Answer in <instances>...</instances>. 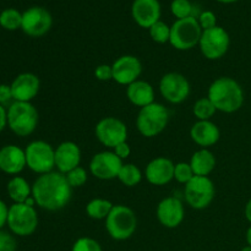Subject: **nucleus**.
Returning a JSON list of instances; mask_svg holds the SVG:
<instances>
[{
  "label": "nucleus",
  "instance_id": "obj_1",
  "mask_svg": "<svg viewBox=\"0 0 251 251\" xmlns=\"http://www.w3.org/2000/svg\"><path fill=\"white\" fill-rule=\"evenodd\" d=\"M73 188L65 174L59 172L42 174L32 185V196L36 205L47 211H59L70 202Z\"/></svg>",
  "mask_w": 251,
  "mask_h": 251
},
{
  "label": "nucleus",
  "instance_id": "obj_2",
  "mask_svg": "<svg viewBox=\"0 0 251 251\" xmlns=\"http://www.w3.org/2000/svg\"><path fill=\"white\" fill-rule=\"evenodd\" d=\"M207 97L216 107L223 113H234L243 107L244 92L234 78L223 76L213 81L208 87Z\"/></svg>",
  "mask_w": 251,
  "mask_h": 251
},
{
  "label": "nucleus",
  "instance_id": "obj_3",
  "mask_svg": "<svg viewBox=\"0 0 251 251\" xmlns=\"http://www.w3.org/2000/svg\"><path fill=\"white\" fill-rule=\"evenodd\" d=\"M38 112L31 102H12L7 109V126L17 136H28L38 125Z\"/></svg>",
  "mask_w": 251,
  "mask_h": 251
},
{
  "label": "nucleus",
  "instance_id": "obj_4",
  "mask_svg": "<svg viewBox=\"0 0 251 251\" xmlns=\"http://www.w3.org/2000/svg\"><path fill=\"white\" fill-rule=\"evenodd\" d=\"M169 112L161 103H151L144 108H140L136 117V127L142 136L151 139L163 131L168 125Z\"/></svg>",
  "mask_w": 251,
  "mask_h": 251
},
{
  "label": "nucleus",
  "instance_id": "obj_5",
  "mask_svg": "<svg viewBox=\"0 0 251 251\" xmlns=\"http://www.w3.org/2000/svg\"><path fill=\"white\" fill-rule=\"evenodd\" d=\"M137 218L134 211L125 205H114L105 218V229L114 240H126L134 235Z\"/></svg>",
  "mask_w": 251,
  "mask_h": 251
},
{
  "label": "nucleus",
  "instance_id": "obj_6",
  "mask_svg": "<svg viewBox=\"0 0 251 251\" xmlns=\"http://www.w3.org/2000/svg\"><path fill=\"white\" fill-rule=\"evenodd\" d=\"M202 34V28L196 17L176 20L171 27L169 43L178 50H190L199 44Z\"/></svg>",
  "mask_w": 251,
  "mask_h": 251
},
{
  "label": "nucleus",
  "instance_id": "obj_7",
  "mask_svg": "<svg viewBox=\"0 0 251 251\" xmlns=\"http://www.w3.org/2000/svg\"><path fill=\"white\" fill-rule=\"evenodd\" d=\"M25 154L26 166L39 176L50 173L55 167V150L46 141L36 140L29 142L25 150Z\"/></svg>",
  "mask_w": 251,
  "mask_h": 251
},
{
  "label": "nucleus",
  "instance_id": "obj_8",
  "mask_svg": "<svg viewBox=\"0 0 251 251\" xmlns=\"http://www.w3.org/2000/svg\"><path fill=\"white\" fill-rule=\"evenodd\" d=\"M7 226L15 235L28 237L33 234L38 227L37 211L26 203H14L9 207Z\"/></svg>",
  "mask_w": 251,
  "mask_h": 251
},
{
  "label": "nucleus",
  "instance_id": "obj_9",
  "mask_svg": "<svg viewBox=\"0 0 251 251\" xmlns=\"http://www.w3.org/2000/svg\"><path fill=\"white\" fill-rule=\"evenodd\" d=\"M185 201L194 210L208 207L216 195L215 184L208 176H195L184 189Z\"/></svg>",
  "mask_w": 251,
  "mask_h": 251
},
{
  "label": "nucleus",
  "instance_id": "obj_10",
  "mask_svg": "<svg viewBox=\"0 0 251 251\" xmlns=\"http://www.w3.org/2000/svg\"><path fill=\"white\" fill-rule=\"evenodd\" d=\"M229 34L223 27L220 26L202 31L199 42L201 53L208 60H218L222 58L229 49Z\"/></svg>",
  "mask_w": 251,
  "mask_h": 251
},
{
  "label": "nucleus",
  "instance_id": "obj_11",
  "mask_svg": "<svg viewBox=\"0 0 251 251\" xmlns=\"http://www.w3.org/2000/svg\"><path fill=\"white\" fill-rule=\"evenodd\" d=\"M95 134L103 146L115 149L118 145L127 140V127L120 119L107 117L97 123Z\"/></svg>",
  "mask_w": 251,
  "mask_h": 251
},
{
  "label": "nucleus",
  "instance_id": "obj_12",
  "mask_svg": "<svg viewBox=\"0 0 251 251\" xmlns=\"http://www.w3.org/2000/svg\"><path fill=\"white\" fill-rule=\"evenodd\" d=\"M159 92L167 102L179 104L190 95V83L181 74L168 73L162 76L159 81Z\"/></svg>",
  "mask_w": 251,
  "mask_h": 251
},
{
  "label": "nucleus",
  "instance_id": "obj_13",
  "mask_svg": "<svg viewBox=\"0 0 251 251\" xmlns=\"http://www.w3.org/2000/svg\"><path fill=\"white\" fill-rule=\"evenodd\" d=\"M53 25V19L48 10L44 7L33 6L22 14L21 29L29 37L38 38L48 33Z\"/></svg>",
  "mask_w": 251,
  "mask_h": 251
},
{
  "label": "nucleus",
  "instance_id": "obj_14",
  "mask_svg": "<svg viewBox=\"0 0 251 251\" xmlns=\"http://www.w3.org/2000/svg\"><path fill=\"white\" fill-rule=\"evenodd\" d=\"M122 167L123 159H120L113 151L96 153L90 162L91 174L100 180H112L118 178Z\"/></svg>",
  "mask_w": 251,
  "mask_h": 251
},
{
  "label": "nucleus",
  "instance_id": "obj_15",
  "mask_svg": "<svg viewBox=\"0 0 251 251\" xmlns=\"http://www.w3.org/2000/svg\"><path fill=\"white\" fill-rule=\"evenodd\" d=\"M113 80L119 85L129 86L139 80L142 73V64L134 55H123L113 63Z\"/></svg>",
  "mask_w": 251,
  "mask_h": 251
},
{
  "label": "nucleus",
  "instance_id": "obj_16",
  "mask_svg": "<svg viewBox=\"0 0 251 251\" xmlns=\"http://www.w3.org/2000/svg\"><path fill=\"white\" fill-rule=\"evenodd\" d=\"M157 220L163 227L176 228L181 225L185 216L184 205L178 198H166L157 206Z\"/></svg>",
  "mask_w": 251,
  "mask_h": 251
},
{
  "label": "nucleus",
  "instance_id": "obj_17",
  "mask_svg": "<svg viewBox=\"0 0 251 251\" xmlns=\"http://www.w3.org/2000/svg\"><path fill=\"white\" fill-rule=\"evenodd\" d=\"M14 102H31L39 92L41 81L32 73H22L15 77L11 85Z\"/></svg>",
  "mask_w": 251,
  "mask_h": 251
},
{
  "label": "nucleus",
  "instance_id": "obj_18",
  "mask_svg": "<svg viewBox=\"0 0 251 251\" xmlns=\"http://www.w3.org/2000/svg\"><path fill=\"white\" fill-rule=\"evenodd\" d=\"M132 19L142 28H150L159 21L161 5L158 0H134L131 6Z\"/></svg>",
  "mask_w": 251,
  "mask_h": 251
},
{
  "label": "nucleus",
  "instance_id": "obj_19",
  "mask_svg": "<svg viewBox=\"0 0 251 251\" xmlns=\"http://www.w3.org/2000/svg\"><path fill=\"white\" fill-rule=\"evenodd\" d=\"M174 167L176 164L166 157L152 159L145 171L147 181L156 186L166 185L174 179Z\"/></svg>",
  "mask_w": 251,
  "mask_h": 251
},
{
  "label": "nucleus",
  "instance_id": "obj_20",
  "mask_svg": "<svg viewBox=\"0 0 251 251\" xmlns=\"http://www.w3.org/2000/svg\"><path fill=\"white\" fill-rule=\"evenodd\" d=\"M81 150L73 141H64L55 149V167L61 174H66L80 166Z\"/></svg>",
  "mask_w": 251,
  "mask_h": 251
},
{
  "label": "nucleus",
  "instance_id": "obj_21",
  "mask_svg": "<svg viewBox=\"0 0 251 251\" xmlns=\"http://www.w3.org/2000/svg\"><path fill=\"white\" fill-rule=\"evenodd\" d=\"M26 166V154L16 145H6L0 149V171L10 176L21 173Z\"/></svg>",
  "mask_w": 251,
  "mask_h": 251
},
{
  "label": "nucleus",
  "instance_id": "obj_22",
  "mask_svg": "<svg viewBox=\"0 0 251 251\" xmlns=\"http://www.w3.org/2000/svg\"><path fill=\"white\" fill-rule=\"evenodd\" d=\"M190 137L201 149H207L218 142L221 131L211 120H199L191 126Z\"/></svg>",
  "mask_w": 251,
  "mask_h": 251
},
{
  "label": "nucleus",
  "instance_id": "obj_23",
  "mask_svg": "<svg viewBox=\"0 0 251 251\" xmlns=\"http://www.w3.org/2000/svg\"><path fill=\"white\" fill-rule=\"evenodd\" d=\"M126 97L134 105L144 108L154 102V90L151 83L137 80L127 86Z\"/></svg>",
  "mask_w": 251,
  "mask_h": 251
},
{
  "label": "nucleus",
  "instance_id": "obj_24",
  "mask_svg": "<svg viewBox=\"0 0 251 251\" xmlns=\"http://www.w3.org/2000/svg\"><path fill=\"white\" fill-rule=\"evenodd\" d=\"M190 166L195 176H208L216 167L215 154L207 149L199 150L191 156Z\"/></svg>",
  "mask_w": 251,
  "mask_h": 251
},
{
  "label": "nucleus",
  "instance_id": "obj_25",
  "mask_svg": "<svg viewBox=\"0 0 251 251\" xmlns=\"http://www.w3.org/2000/svg\"><path fill=\"white\" fill-rule=\"evenodd\" d=\"M7 194L14 203H24L32 196V186L25 178L15 176L7 183Z\"/></svg>",
  "mask_w": 251,
  "mask_h": 251
},
{
  "label": "nucleus",
  "instance_id": "obj_26",
  "mask_svg": "<svg viewBox=\"0 0 251 251\" xmlns=\"http://www.w3.org/2000/svg\"><path fill=\"white\" fill-rule=\"evenodd\" d=\"M114 205L105 199H93L86 206V213L92 220H105Z\"/></svg>",
  "mask_w": 251,
  "mask_h": 251
},
{
  "label": "nucleus",
  "instance_id": "obj_27",
  "mask_svg": "<svg viewBox=\"0 0 251 251\" xmlns=\"http://www.w3.org/2000/svg\"><path fill=\"white\" fill-rule=\"evenodd\" d=\"M118 179H119L123 185L127 186V188H132V186L139 185L142 179V173L135 164L126 163L123 164Z\"/></svg>",
  "mask_w": 251,
  "mask_h": 251
},
{
  "label": "nucleus",
  "instance_id": "obj_28",
  "mask_svg": "<svg viewBox=\"0 0 251 251\" xmlns=\"http://www.w3.org/2000/svg\"><path fill=\"white\" fill-rule=\"evenodd\" d=\"M22 14L16 9H6L0 14V26L7 31L21 28Z\"/></svg>",
  "mask_w": 251,
  "mask_h": 251
},
{
  "label": "nucleus",
  "instance_id": "obj_29",
  "mask_svg": "<svg viewBox=\"0 0 251 251\" xmlns=\"http://www.w3.org/2000/svg\"><path fill=\"white\" fill-rule=\"evenodd\" d=\"M193 112L194 115L199 120H210L215 115V113L217 112V109L210 100V98L203 97L196 100L195 104H194Z\"/></svg>",
  "mask_w": 251,
  "mask_h": 251
},
{
  "label": "nucleus",
  "instance_id": "obj_30",
  "mask_svg": "<svg viewBox=\"0 0 251 251\" xmlns=\"http://www.w3.org/2000/svg\"><path fill=\"white\" fill-rule=\"evenodd\" d=\"M149 29L150 36H151V38L156 43L164 44L167 42H169V39H171V27L167 24H164L163 21H161V20L158 22H156L154 25H152Z\"/></svg>",
  "mask_w": 251,
  "mask_h": 251
},
{
  "label": "nucleus",
  "instance_id": "obj_31",
  "mask_svg": "<svg viewBox=\"0 0 251 251\" xmlns=\"http://www.w3.org/2000/svg\"><path fill=\"white\" fill-rule=\"evenodd\" d=\"M172 14L178 20L186 19V17L194 16V6L189 0H173L171 5Z\"/></svg>",
  "mask_w": 251,
  "mask_h": 251
},
{
  "label": "nucleus",
  "instance_id": "obj_32",
  "mask_svg": "<svg viewBox=\"0 0 251 251\" xmlns=\"http://www.w3.org/2000/svg\"><path fill=\"white\" fill-rule=\"evenodd\" d=\"M195 176L193 169H191L190 163H186V162H179L174 167V179H176L178 183L186 184L191 180V179Z\"/></svg>",
  "mask_w": 251,
  "mask_h": 251
},
{
  "label": "nucleus",
  "instance_id": "obj_33",
  "mask_svg": "<svg viewBox=\"0 0 251 251\" xmlns=\"http://www.w3.org/2000/svg\"><path fill=\"white\" fill-rule=\"evenodd\" d=\"M66 180H68L69 185L71 188H81L86 184L87 181V172H86L85 168L82 167H76L73 171H70L69 173L65 174Z\"/></svg>",
  "mask_w": 251,
  "mask_h": 251
},
{
  "label": "nucleus",
  "instance_id": "obj_34",
  "mask_svg": "<svg viewBox=\"0 0 251 251\" xmlns=\"http://www.w3.org/2000/svg\"><path fill=\"white\" fill-rule=\"evenodd\" d=\"M71 251H103L97 240L88 237L78 238L73 245Z\"/></svg>",
  "mask_w": 251,
  "mask_h": 251
},
{
  "label": "nucleus",
  "instance_id": "obj_35",
  "mask_svg": "<svg viewBox=\"0 0 251 251\" xmlns=\"http://www.w3.org/2000/svg\"><path fill=\"white\" fill-rule=\"evenodd\" d=\"M17 244L10 233L0 229V251H16Z\"/></svg>",
  "mask_w": 251,
  "mask_h": 251
},
{
  "label": "nucleus",
  "instance_id": "obj_36",
  "mask_svg": "<svg viewBox=\"0 0 251 251\" xmlns=\"http://www.w3.org/2000/svg\"><path fill=\"white\" fill-rule=\"evenodd\" d=\"M198 21H199V24H200L202 31H205V29L213 28V27L217 26V25H216L217 19H216V15L213 14L212 11H202L200 14V16H199Z\"/></svg>",
  "mask_w": 251,
  "mask_h": 251
},
{
  "label": "nucleus",
  "instance_id": "obj_37",
  "mask_svg": "<svg viewBox=\"0 0 251 251\" xmlns=\"http://www.w3.org/2000/svg\"><path fill=\"white\" fill-rule=\"evenodd\" d=\"M95 77L100 81L113 80L112 65H108V64H102V65H98L95 70Z\"/></svg>",
  "mask_w": 251,
  "mask_h": 251
},
{
  "label": "nucleus",
  "instance_id": "obj_38",
  "mask_svg": "<svg viewBox=\"0 0 251 251\" xmlns=\"http://www.w3.org/2000/svg\"><path fill=\"white\" fill-rule=\"evenodd\" d=\"M12 100H14V97H12L11 86L1 83L0 85V105L5 107L7 104H12Z\"/></svg>",
  "mask_w": 251,
  "mask_h": 251
},
{
  "label": "nucleus",
  "instance_id": "obj_39",
  "mask_svg": "<svg viewBox=\"0 0 251 251\" xmlns=\"http://www.w3.org/2000/svg\"><path fill=\"white\" fill-rule=\"evenodd\" d=\"M113 152H114V153L117 154L120 159H125L130 156V153H131V149H130L129 144L125 141V142H122V144L118 145L115 149H113Z\"/></svg>",
  "mask_w": 251,
  "mask_h": 251
},
{
  "label": "nucleus",
  "instance_id": "obj_40",
  "mask_svg": "<svg viewBox=\"0 0 251 251\" xmlns=\"http://www.w3.org/2000/svg\"><path fill=\"white\" fill-rule=\"evenodd\" d=\"M7 216H9V207L2 200H0V229L7 225Z\"/></svg>",
  "mask_w": 251,
  "mask_h": 251
},
{
  "label": "nucleus",
  "instance_id": "obj_41",
  "mask_svg": "<svg viewBox=\"0 0 251 251\" xmlns=\"http://www.w3.org/2000/svg\"><path fill=\"white\" fill-rule=\"evenodd\" d=\"M7 125V110L5 107L0 105V132L6 127Z\"/></svg>",
  "mask_w": 251,
  "mask_h": 251
},
{
  "label": "nucleus",
  "instance_id": "obj_42",
  "mask_svg": "<svg viewBox=\"0 0 251 251\" xmlns=\"http://www.w3.org/2000/svg\"><path fill=\"white\" fill-rule=\"evenodd\" d=\"M245 217L251 223V199L248 201L247 206H245Z\"/></svg>",
  "mask_w": 251,
  "mask_h": 251
},
{
  "label": "nucleus",
  "instance_id": "obj_43",
  "mask_svg": "<svg viewBox=\"0 0 251 251\" xmlns=\"http://www.w3.org/2000/svg\"><path fill=\"white\" fill-rule=\"evenodd\" d=\"M247 242L249 244V247H251V226L249 227V229L247 230Z\"/></svg>",
  "mask_w": 251,
  "mask_h": 251
},
{
  "label": "nucleus",
  "instance_id": "obj_44",
  "mask_svg": "<svg viewBox=\"0 0 251 251\" xmlns=\"http://www.w3.org/2000/svg\"><path fill=\"white\" fill-rule=\"evenodd\" d=\"M217 1L223 2V4H230V2H235L238 1V0H217Z\"/></svg>",
  "mask_w": 251,
  "mask_h": 251
},
{
  "label": "nucleus",
  "instance_id": "obj_45",
  "mask_svg": "<svg viewBox=\"0 0 251 251\" xmlns=\"http://www.w3.org/2000/svg\"><path fill=\"white\" fill-rule=\"evenodd\" d=\"M242 251H251V247H249V245H248V247L243 248Z\"/></svg>",
  "mask_w": 251,
  "mask_h": 251
}]
</instances>
